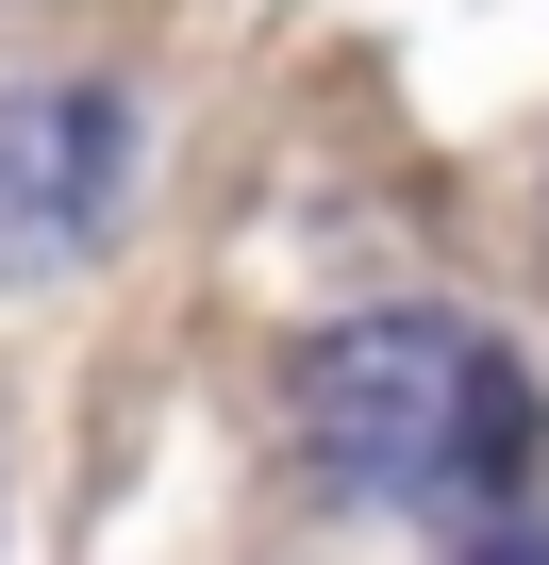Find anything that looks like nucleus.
Returning <instances> with one entry per match:
<instances>
[{"instance_id": "nucleus-1", "label": "nucleus", "mask_w": 549, "mask_h": 565, "mask_svg": "<svg viewBox=\"0 0 549 565\" xmlns=\"http://www.w3.org/2000/svg\"><path fill=\"white\" fill-rule=\"evenodd\" d=\"M300 449L350 482V499H400V515H483L532 449V383L499 333L466 317H350L300 350Z\"/></svg>"}, {"instance_id": "nucleus-2", "label": "nucleus", "mask_w": 549, "mask_h": 565, "mask_svg": "<svg viewBox=\"0 0 549 565\" xmlns=\"http://www.w3.org/2000/svg\"><path fill=\"white\" fill-rule=\"evenodd\" d=\"M117 167H134V117L51 84V100H0V282H51L84 266V233L117 216Z\"/></svg>"}, {"instance_id": "nucleus-3", "label": "nucleus", "mask_w": 549, "mask_h": 565, "mask_svg": "<svg viewBox=\"0 0 549 565\" xmlns=\"http://www.w3.org/2000/svg\"><path fill=\"white\" fill-rule=\"evenodd\" d=\"M466 565H549V532H499V548H466Z\"/></svg>"}]
</instances>
